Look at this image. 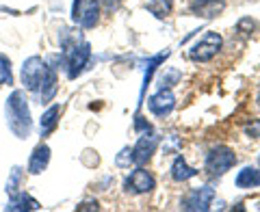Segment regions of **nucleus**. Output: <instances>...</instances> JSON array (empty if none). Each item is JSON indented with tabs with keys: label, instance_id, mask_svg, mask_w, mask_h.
<instances>
[{
	"label": "nucleus",
	"instance_id": "nucleus-13",
	"mask_svg": "<svg viewBox=\"0 0 260 212\" xmlns=\"http://www.w3.org/2000/svg\"><path fill=\"white\" fill-rule=\"evenodd\" d=\"M39 100H42V104H48V102H52V97L56 95V91H59V78H56V69L50 67L48 65V69H46V76L42 80V85H39Z\"/></svg>",
	"mask_w": 260,
	"mask_h": 212
},
{
	"label": "nucleus",
	"instance_id": "nucleus-14",
	"mask_svg": "<svg viewBox=\"0 0 260 212\" xmlns=\"http://www.w3.org/2000/svg\"><path fill=\"white\" fill-rule=\"evenodd\" d=\"M237 189L249 191V189H258L260 186V167H243L237 178H234Z\"/></svg>",
	"mask_w": 260,
	"mask_h": 212
},
{
	"label": "nucleus",
	"instance_id": "nucleus-8",
	"mask_svg": "<svg viewBox=\"0 0 260 212\" xmlns=\"http://www.w3.org/2000/svg\"><path fill=\"white\" fill-rule=\"evenodd\" d=\"M215 199V191L210 186H200V189H191L182 197L180 208L191 210V212H206L210 208V203Z\"/></svg>",
	"mask_w": 260,
	"mask_h": 212
},
{
	"label": "nucleus",
	"instance_id": "nucleus-16",
	"mask_svg": "<svg viewBox=\"0 0 260 212\" xmlns=\"http://www.w3.org/2000/svg\"><path fill=\"white\" fill-rule=\"evenodd\" d=\"M5 208L11 210V212H26V210H39L42 206H39V201L32 199L30 195L15 193V195H11V199H9V203H7Z\"/></svg>",
	"mask_w": 260,
	"mask_h": 212
},
{
	"label": "nucleus",
	"instance_id": "nucleus-18",
	"mask_svg": "<svg viewBox=\"0 0 260 212\" xmlns=\"http://www.w3.org/2000/svg\"><path fill=\"white\" fill-rule=\"evenodd\" d=\"M169 56V50H165V52H158V54H154L152 59L148 61V69H145V76H143V85H141V102H143V95H145V89H148V85H150V80H152V76H154V72L158 69V65L165 61Z\"/></svg>",
	"mask_w": 260,
	"mask_h": 212
},
{
	"label": "nucleus",
	"instance_id": "nucleus-9",
	"mask_svg": "<svg viewBox=\"0 0 260 212\" xmlns=\"http://www.w3.org/2000/svg\"><path fill=\"white\" fill-rule=\"evenodd\" d=\"M158 134L156 132H152V128H148L145 132L139 136V141H137V145L133 148V154H135V165H148L150 158L154 156V152H156L158 148Z\"/></svg>",
	"mask_w": 260,
	"mask_h": 212
},
{
	"label": "nucleus",
	"instance_id": "nucleus-7",
	"mask_svg": "<svg viewBox=\"0 0 260 212\" xmlns=\"http://www.w3.org/2000/svg\"><path fill=\"white\" fill-rule=\"evenodd\" d=\"M154 186H156V178H154L148 169H135L126 180H124V191L128 195H145V193H152Z\"/></svg>",
	"mask_w": 260,
	"mask_h": 212
},
{
	"label": "nucleus",
	"instance_id": "nucleus-3",
	"mask_svg": "<svg viewBox=\"0 0 260 212\" xmlns=\"http://www.w3.org/2000/svg\"><path fill=\"white\" fill-rule=\"evenodd\" d=\"M89 59H91V46L87 42H78L72 48L65 50V67H68V76L74 80L85 72Z\"/></svg>",
	"mask_w": 260,
	"mask_h": 212
},
{
	"label": "nucleus",
	"instance_id": "nucleus-20",
	"mask_svg": "<svg viewBox=\"0 0 260 212\" xmlns=\"http://www.w3.org/2000/svg\"><path fill=\"white\" fill-rule=\"evenodd\" d=\"M182 78V72L176 67H165V72L158 78V87L160 89H172L174 85H178V80Z\"/></svg>",
	"mask_w": 260,
	"mask_h": 212
},
{
	"label": "nucleus",
	"instance_id": "nucleus-24",
	"mask_svg": "<svg viewBox=\"0 0 260 212\" xmlns=\"http://www.w3.org/2000/svg\"><path fill=\"white\" fill-rule=\"evenodd\" d=\"M245 134L251 138H260V119H254L251 124L245 126Z\"/></svg>",
	"mask_w": 260,
	"mask_h": 212
},
{
	"label": "nucleus",
	"instance_id": "nucleus-5",
	"mask_svg": "<svg viewBox=\"0 0 260 212\" xmlns=\"http://www.w3.org/2000/svg\"><path fill=\"white\" fill-rule=\"evenodd\" d=\"M46 69H48V61H44L42 56H37V54L28 56V59L22 63L20 78H22V85L26 87V91H37L46 76Z\"/></svg>",
	"mask_w": 260,
	"mask_h": 212
},
{
	"label": "nucleus",
	"instance_id": "nucleus-22",
	"mask_svg": "<svg viewBox=\"0 0 260 212\" xmlns=\"http://www.w3.org/2000/svg\"><path fill=\"white\" fill-rule=\"evenodd\" d=\"M13 74H11V61L5 54H0V87L3 85H11Z\"/></svg>",
	"mask_w": 260,
	"mask_h": 212
},
{
	"label": "nucleus",
	"instance_id": "nucleus-1",
	"mask_svg": "<svg viewBox=\"0 0 260 212\" xmlns=\"http://www.w3.org/2000/svg\"><path fill=\"white\" fill-rule=\"evenodd\" d=\"M5 117H7V126L18 138H28L32 132V117H30V106H28V97L22 89L15 91L7 97L5 102Z\"/></svg>",
	"mask_w": 260,
	"mask_h": 212
},
{
	"label": "nucleus",
	"instance_id": "nucleus-10",
	"mask_svg": "<svg viewBox=\"0 0 260 212\" xmlns=\"http://www.w3.org/2000/svg\"><path fill=\"white\" fill-rule=\"evenodd\" d=\"M148 109L154 117H160V119L167 117L176 109V95L169 89H160V91H156L148 100Z\"/></svg>",
	"mask_w": 260,
	"mask_h": 212
},
{
	"label": "nucleus",
	"instance_id": "nucleus-12",
	"mask_svg": "<svg viewBox=\"0 0 260 212\" xmlns=\"http://www.w3.org/2000/svg\"><path fill=\"white\" fill-rule=\"evenodd\" d=\"M223 7H225V0H193L191 11H193V15H198V18L213 20L223 11Z\"/></svg>",
	"mask_w": 260,
	"mask_h": 212
},
{
	"label": "nucleus",
	"instance_id": "nucleus-19",
	"mask_svg": "<svg viewBox=\"0 0 260 212\" xmlns=\"http://www.w3.org/2000/svg\"><path fill=\"white\" fill-rule=\"evenodd\" d=\"M172 5H174V0H145L148 11L152 15H156V18H167L172 13Z\"/></svg>",
	"mask_w": 260,
	"mask_h": 212
},
{
	"label": "nucleus",
	"instance_id": "nucleus-6",
	"mask_svg": "<svg viewBox=\"0 0 260 212\" xmlns=\"http://www.w3.org/2000/svg\"><path fill=\"white\" fill-rule=\"evenodd\" d=\"M72 20L83 28H93L100 20V5L98 0H74L72 5Z\"/></svg>",
	"mask_w": 260,
	"mask_h": 212
},
{
	"label": "nucleus",
	"instance_id": "nucleus-2",
	"mask_svg": "<svg viewBox=\"0 0 260 212\" xmlns=\"http://www.w3.org/2000/svg\"><path fill=\"white\" fill-rule=\"evenodd\" d=\"M221 46H223V37L219 35V32H206L202 39H198L193 46H191V50H189V59L195 61V63H208V61H213L215 56L219 54V50H221Z\"/></svg>",
	"mask_w": 260,
	"mask_h": 212
},
{
	"label": "nucleus",
	"instance_id": "nucleus-4",
	"mask_svg": "<svg viewBox=\"0 0 260 212\" xmlns=\"http://www.w3.org/2000/svg\"><path fill=\"white\" fill-rule=\"evenodd\" d=\"M237 165V154L225 145H217L206 156V171L210 175H223Z\"/></svg>",
	"mask_w": 260,
	"mask_h": 212
},
{
	"label": "nucleus",
	"instance_id": "nucleus-25",
	"mask_svg": "<svg viewBox=\"0 0 260 212\" xmlns=\"http://www.w3.org/2000/svg\"><path fill=\"white\" fill-rule=\"evenodd\" d=\"M76 210H100V206H98V201H85Z\"/></svg>",
	"mask_w": 260,
	"mask_h": 212
},
{
	"label": "nucleus",
	"instance_id": "nucleus-11",
	"mask_svg": "<svg viewBox=\"0 0 260 212\" xmlns=\"http://www.w3.org/2000/svg\"><path fill=\"white\" fill-rule=\"evenodd\" d=\"M48 165H50V148H48L46 143H42V145H37V148L32 150L26 171L30 175H39V173H44V171L48 169Z\"/></svg>",
	"mask_w": 260,
	"mask_h": 212
},
{
	"label": "nucleus",
	"instance_id": "nucleus-15",
	"mask_svg": "<svg viewBox=\"0 0 260 212\" xmlns=\"http://www.w3.org/2000/svg\"><path fill=\"white\" fill-rule=\"evenodd\" d=\"M59 117H61V106L52 104L42 115V121H39V132H42V136H50L54 132L56 126H59Z\"/></svg>",
	"mask_w": 260,
	"mask_h": 212
},
{
	"label": "nucleus",
	"instance_id": "nucleus-23",
	"mask_svg": "<svg viewBox=\"0 0 260 212\" xmlns=\"http://www.w3.org/2000/svg\"><path fill=\"white\" fill-rule=\"evenodd\" d=\"M115 165L119 169H130V165H135V154H133V148H124L119 154H117V158H115Z\"/></svg>",
	"mask_w": 260,
	"mask_h": 212
},
{
	"label": "nucleus",
	"instance_id": "nucleus-26",
	"mask_svg": "<svg viewBox=\"0 0 260 212\" xmlns=\"http://www.w3.org/2000/svg\"><path fill=\"white\" fill-rule=\"evenodd\" d=\"M256 104H258V109H260V89H258V93H256Z\"/></svg>",
	"mask_w": 260,
	"mask_h": 212
},
{
	"label": "nucleus",
	"instance_id": "nucleus-17",
	"mask_svg": "<svg viewBox=\"0 0 260 212\" xmlns=\"http://www.w3.org/2000/svg\"><path fill=\"white\" fill-rule=\"evenodd\" d=\"M169 173H172V180H174V182H180V184H182V182H189L191 178L198 175V169H193L182 156H178V158L174 160L172 171H169Z\"/></svg>",
	"mask_w": 260,
	"mask_h": 212
},
{
	"label": "nucleus",
	"instance_id": "nucleus-21",
	"mask_svg": "<svg viewBox=\"0 0 260 212\" xmlns=\"http://www.w3.org/2000/svg\"><path fill=\"white\" fill-rule=\"evenodd\" d=\"M22 175H24L22 167H13V169L9 171V180H7V193H9V195L20 193V182H22Z\"/></svg>",
	"mask_w": 260,
	"mask_h": 212
}]
</instances>
